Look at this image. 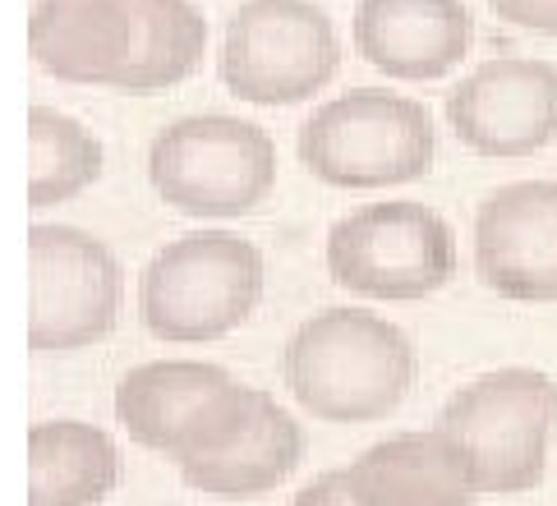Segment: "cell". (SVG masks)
<instances>
[{"label": "cell", "instance_id": "cell-1", "mask_svg": "<svg viewBox=\"0 0 557 506\" xmlns=\"http://www.w3.org/2000/svg\"><path fill=\"white\" fill-rule=\"evenodd\" d=\"M414 346L373 309H323L290 332L282 378L313 419H387L414 387Z\"/></svg>", "mask_w": 557, "mask_h": 506}, {"label": "cell", "instance_id": "cell-2", "mask_svg": "<svg viewBox=\"0 0 557 506\" xmlns=\"http://www.w3.org/2000/svg\"><path fill=\"white\" fill-rule=\"evenodd\" d=\"M268 258L235 231H189L157 249L138 281V313L157 341H222L263 304Z\"/></svg>", "mask_w": 557, "mask_h": 506}, {"label": "cell", "instance_id": "cell-3", "mask_svg": "<svg viewBox=\"0 0 557 506\" xmlns=\"http://www.w3.org/2000/svg\"><path fill=\"white\" fill-rule=\"evenodd\" d=\"M437 152L420 101L387 88H350L313 107L300 129V161L332 189H396L429 175Z\"/></svg>", "mask_w": 557, "mask_h": 506}, {"label": "cell", "instance_id": "cell-4", "mask_svg": "<svg viewBox=\"0 0 557 506\" xmlns=\"http://www.w3.org/2000/svg\"><path fill=\"white\" fill-rule=\"evenodd\" d=\"M148 180L185 217H245L276 185V144L245 115H185L152 138Z\"/></svg>", "mask_w": 557, "mask_h": 506}, {"label": "cell", "instance_id": "cell-5", "mask_svg": "<svg viewBox=\"0 0 557 506\" xmlns=\"http://www.w3.org/2000/svg\"><path fill=\"white\" fill-rule=\"evenodd\" d=\"M327 276L355 299L410 304L456 276V235L443 212L410 198L355 208L327 231Z\"/></svg>", "mask_w": 557, "mask_h": 506}, {"label": "cell", "instance_id": "cell-6", "mask_svg": "<svg viewBox=\"0 0 557 506\" xmlns=\"http://www.w3.org/2000/svg\"><path fill=\"white\" fill-rule=\"evenodd\" d=\"M553 423L557 382L521 363L480 373L437 410V429L466 447L480 493L534 489L548 465Z\"/></svg>", "mask_w": 557, "mask_h": 506}, {"label": "cell", "instance_id": "cell-7", "mask_svg": "<svg viewBox=\"0 0 557 506\" xmlns=\"http://www.w3.org/2000/svg\"><path fill=\"white\" fill-rule=\"evenodd\" d=\"M342 70V42L313 0H245L222 42V88L249 107H300Z\"/></svg>", "mask_w": 557, "mask_h": 506}, {"label": "cell", "instance_id": "cell-8", "mask_svg": "<svg viewBox=\"0 0 557 506\" xmlns=\"http://www.w3.org/2000/svg\"><path fill=\"white\" fill-rule=\"evenodd\" d=\"M253 410V387L231 378L222 363L152 359L138 363L115 387V419L148 452L171 460L208 456L240 433Z\"/></svg>", "mask_w": 557, "mask_h": 506}, {"label": "cell", "instance_id": "cell-9", "mask_svg": "<svg viewBox=\"0 0 557 506\" xmlns=\"http://www.w3.org/2000/svg\"><path fill=\"white\" fill-rule=\"evenodd\" d=\"M121 258L102 239L37 221L28 231V346L37 355L88 350L121 322Z\"/></svg>", "mask_w": 557, "mask_h": 506}, {"label": "cell", "instance_id": "cell-10", "mask_svg": "<svg viewBox=\"0 0 557 506\" xmlns=\"http://www.w3.org/2000/svg\"><path fill=\"white\" fill-rule=\"evenodd\" d=\"M456 144L480 157H530L557 138V65L503 55L470 70L447 97Z\"/></svg>", "mask_w": 557, "mask_h": 506}, {"label": "cell", "instance_id": "cell-11", "mask_svg": "<svg viewBox=\"0 0 557 506\" xmlns=\"http://www.w3.org/2000/svg\"><path fill=\"white\" fill-rule=\"evenodd\" d=\"M474 272L511 304H557V180H511L474 212Z\"/></svg>", "mask_w": 557, "mask_h": 506}, {"label": "cell", "instance_id": "cell-12", "mask_svg": "<svg viewBox=\"0 0 557 506\" xmlns=\"http://www.w3.org/2000/svg\"><path fill=\"white\" fill-rule=\"evenodd\" d=\"M350 28L355 51L401 84L447 78L474 42V18L461 0H360Z\"/></svg>", "mask_w": 557, "mask_h": 506}, {"label": "cell", "instance_id": "cell-13", "mask_svg": "<svg viewBox=\"0 0 557 506\" xmlns=\"http://www.w3.org/2000/svg\"><path fill=\"white\" fill-rule=\"evenodd\" d=\"M342 474L355 506H470L480 497L466 447L443 429L373 442Z\"/></svg>", "mask_w": 557, "mask_h": 506}, {"label": "cell", "instance_id": "cell-14", "mask_svg": "<svg viewBox=\"0 0 557 506\" xmlns=\"http://www.w3.org/2000/svg\"><path fill=\"white\" fill-rule=\"evenodd\" d=\"M309 452L305 429L295 423V415L282 400H272L268 392H253V410L240 423V433L222 442L208 456L175 460L181 465L185 489L208 493V497H263L272 489L300 470V460Z\"/></svg>", "mask_w": 557, "mask_h": 506}, {"label": "cell", "instance_id": "cell-15", "mask_svg": "<svg viewBox=\"0 0 557 506\" xmlns=\"http://www.w3.org/2000/svg\"><path fill=\"white\" fill-rule=\"evenodd\" d=\"M134 42L125 0H37L28 18V55L61 84L115 88Z\"/></svg>", "mask_w": 557, "mask_h": 506}, {"label": "cell", "instance_id": "cell-16", "mask_svg": "<svg viewBox=\"0 0 557 506\" xmlns=\"http://www.w3.org/2000/svg\"><path fill=\"white\" fill-rule=\"evenodd\" d=\"M121 483V447L97 423L47 419L28 429V506H97Z\"/></svg>", "mask_w": 557, "mask_h": 506}, {"label": "cell", "instance_id": "cell-17", "mask_svg": "<svg viewBox=\"0 0 557 506\" xmlns=\"http://www.w3.org/2000/svg\"><path fill=\"white\" fill-rule=\"evenodd\" d=\"M134 42L115 88L121 92H166L203 65L208 18L194 0H125Z\"/></svg>", "mask_w": 557, "mask_h": 506}, {"label": "cell", "instance_id": "cell-18", "mask_svg": "<svg viewBox=\"0 0 557 506\" xmlns=\"http://www.w3.org/2000/svg\"><path fill=\"white\" fill-rule=\"evenodd\" d=\"M102 175V144L97 134L65 111H28V202L37 212L78 198Z\"/></svg>", "mask_w": 557, "mask_h": 506}, {"label": "cell", "instance_id": "cell-19", "mask_svg": "<svg viewBox=\"0 0 557 506\" xmlns=\"http://www.w3.org/2000/svg\"><path fill=\"white\" fill-rule=\"evenodd\" d=\"M503 24L534 33V37H557V0H488Z\"/></svg>", "mask_w": 557, "mask_h": 506}, {"label": "cell", "instance_id": "cell-20", "mask_svg": "<svg viewBox=\"0 0 557 506\" xmlns=\"http://www.w3.org/2000/svg\"><path fill=\"white\" fill-rule=\"evenodd\" d=\"M290 506H355V497L346 493V474L327 470V474H318L313 483H305Z\"/></svg>", "mask_w": 557, "mask_h": 506}]
</instances>
